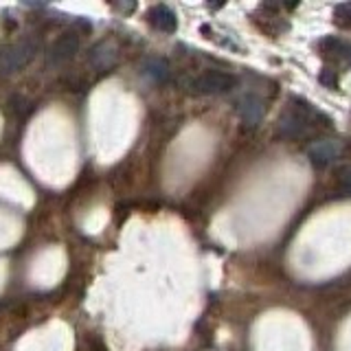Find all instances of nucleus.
Here are the masks:
<instances>
[{
	"label": "nucleus",
	"instance_id": "nucleus-2",
	"mask_svg": "<svg viewBox=\"0 0 351 351\" xmlns=\"http://www.w3.org/2000/svg\"><path fill=\"white\" fill-rule=\"evenodd\" d=\"M237 86V77L224 71H206L191 82V90L195 95H224Z\"/></svg>",
	"mask_w": 351,
	"mask_h": 351
},
{
	"label": "nucleus",
	"instance_id": "nucleus-10",
	"mask_svg": "<svg viewBox=\"0 0 351 351\" xmlns=\"http://www.w3.org/2000/svg\"><path fill=\"white\" fill-rule=\"evenodd\" d=\"M143 71H145V75L149 77V80H154V82H165V80H167V75H169V66H167V62H165V60L154 58V60L145 62Z\"/></svg>",
	"mask_w": 351,
	"mask_h": 351
},
{
	"label": "nucleus",
	"instance_id": "nucleus-9",
	"mask_svg": "<svg viewBox=\"0 0 351 351\" xmlns=\"http://www.w3.org/2000/svg\"><path fill=\"white\" fill-rule=\"evenodd\" d=\"M114 60H117L114 49L110 47V44H106V42L97 44V47L90 51V64L95 66V69H99V71L110 69V66L114 64Z\"/></svg>",
	"mask_w": 351,
	"mask_h": 351
},
{
	"label": "nucleus",
	"instance_id": "nucleus-4",
	"mask_svg": "<svg viewBox=\"0 0 351 351\" xmlns=\"http://www.w3.org/2000/svg\"><path fill=\"white\" fill-rule=\"evenodd\" d=\"M237 112L244 121L246 128H259L263 117H266V104H263V99L255 93H246L239 97L237 101Z\"/></svg>",
	"mask_w": 351,
	"mask_h": 351
},
{
	"label": "nucleus",
	"instance_id": "nucleus-13",
	"mask_svg": "<svg viewBox=\"0 0 351 351\" xmlns=\"http://www.w3.org/2000/svg\"><path fill=\"white\" fill-rule=\"evenodd\" d=\"M321 82H323V84H329V86H336V77H334L332 73H327V71H325V73L321 75Z\"/></svg>",
	"mask_w": 351,
	"mask_h": 351
},
{
	"label": "nucleus",
	"instance_id": "nucleus-1",
	"mask_svg": "<svg viewBox=\"0 0 351 351\" xmlns=\"http://www.w3.org/2000/svg\"><path fill=\"white\" fill-rule=\"evenodd\" d=\"M36 55H38V42L33 38H25V40L9 44V47H5V51L0 53V75H14L22 71L25 66L33 62Z\"/></svg>",
	"mask_w": 351,
	"mask_h": 351
},
{
	"label": "nucleus",
	"instance_id": "nucleus-8",
	"mask_svg": "<svg viewBox=\"0 0 351 351\" xmlns=\"http://www.w3.org/2000/svg\"><path fill=\"white\" fill-rule=\"evenodd\" d=\"M321 49L332 60H338L340 64L351 66V42L338 40V38H325L321 40Z\"/></svg>",
	"mask_w": 351,
	"mask_h": 351
},
{
	"label": "nucleus",
	"instance_id": "nucleus-6",
	"mask_svg": "<svg viewBox=\"0 0 351 351\" xmlns=\"http://www.w3.org/2000/svg\"><path fill=\"white\" fill-rule=\"evenodd\" d=\"M77 51H80V33L77 31H66L53 42L51 47V62L53 64H64L73 60Z\"/></svg>",
	"mask_w": 351,
	"mask_h": 351
},
{
	"label": "nucleus",
	"instance_id": "nucleus-3",
	"mask_svg": "<svg viewBox=\"0 0 351 351\" xmlns=\"http://www.w3.org/2000/svg\"><path fill=\"white\" fill-rule=\"evenodd\" d=\"M310 112L312 108H299V106H292L285 110L281 114L279 123H277V132L283 138H301L305 136V132L310 130Z\"/></svg>",
	"mask_w": 351,
	"mask_h": 351
},
{
	"label": "nucleus",
	"instance_id": "nucleus-5",
	"mask_svg": "<svg viewBox=\"0 0 351 351\" xmlns=\"http://www.w3.org/2000/svg\"><path fill=\"white\" fill-rule=\"evenodd\" d=\"M340 152H343V145L336 138H321L307 147V158L316 167H327L329 162H334L340 156Z\"/></svg>",
	"mask_w": 351,
	"mask_h": 351
},
{
	"label": "nucleus",
	"instance_id": "nucleus-11",
	"mask_svg": "<svg viewBox=\"0 0 351 351\" xmlns=\"http://www.w3.org/2000/svg\"><path fill=\"white\" fill-rule=\"evenodd\" d=\"M334 18H336V25L351 29V3H343L334 9Z\"/></svg>",
	"mask_w": 351,
	"mask_h": 351
},
{
	"label": "nucleus",
	"instance_id": "nucleus-7",
	"mask_svg": "<svg viewBox=\"0 0 351 351\" xmlns=\"http://www.w3.org/2000/svg\"><path fill=\"white\" fill-rule=\"evenodd\" d=\"M149 22L154 29H158L162 33H173L176 29H178V18H176L173 9H169L167 5H156L149 9L147 14Z\"/></svg>",
	"mask_w": 351,
	"mask_h": 351
},
{
	"label": "nucleus",
	"instance_id": "nucleus-12",
	"mask_svg": "<svg viewBox=\"0 0 351 351\" xmlns=\"http://www.w3.org/2000/svg\"><path fill=\"white\" fill-rule=\"evenodd\" d=\"M340 186H343L347 193H351V165L340 171Z\"/></svg>",
	"mask_w": 351,
	"mask_h": 351
}]
</instances>
